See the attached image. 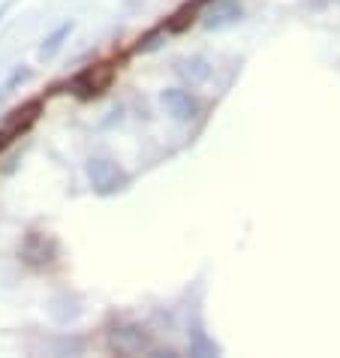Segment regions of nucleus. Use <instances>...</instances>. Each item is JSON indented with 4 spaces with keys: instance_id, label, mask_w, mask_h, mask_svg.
I'll return each mask as SVG.
<instances>
[{
    "instance_id": "6e6552de",
    "label": "nucleus",
    "mask_w": 340,
    "mask_h": 358,
    "mask_svg": "<svg viewBox=\"0 0 340 358\" xmlns=\"http://www.w3.org/2000/svg\"><path fill=\"white\" fill-rule=\"evenodd\" d=\"M31 78H34V69H31V66H18L15 73L9 76V82H6L3 87H6V91H15L18 85H27V82H31Z\"/></svg>"
},
{
    "instance_id": "f03ea898",
    "label": "nucleus",
    "mask_w": 340,
    "mask_h": 358,
    "mask_svg": "<svg viewBox=\"0 0 340 358\" xmlns=\"http://www.w3.org/2000/svg\"><path fill=\"white\" fill-rule=\"evenodd\" d=\"M108 346L118 350V352H124V355H136V352H148L154 343H151V337L145 334V328H139L133 322H124L108 334Z\"/></svg>"
},
{
    "instance_id": "423d86ee",
    "label": "nucleus",
    "mask_w": 340,
    "mask_h": 358,
    "mask_svg": "<svg viewBox=\"0 0 340 358\" xmlns=\"http://www.w3.org/2000/svg\"><path fill=\"white\" fill-rule=\"evenodd\" d=\"M241 15H244V9L238 0H214V6L205 13V27L208 31H220V27L241 22Z\"/></svg>"
},
{
    "instance_id": "39448f33",
    "label": "nucleus",
    "mask_w": 340,
    "mask_h": 358,
    "mask_svg": "<svg viewBox=\"0 0 340 358\" xmlns=\"http://www.w3.org/2000/svg\"><path fill=\"white\" fill-rule=\"evenodd\" d=\"M160 103H163V108L175 117V121H193L199 115V103L187 91H181V87H169V91H163L160 94Z\"/></svg>"
},
{
    "instance_id": "9d476101",
    "label": "nucleus",
    "mask_w": 340,
    "mask_h": 358,
    "mask_svg": "<svg viewBox=\"0 0 340 358\" xmlns=\"http://www.w3.org/2000/svg\"><path fill=\"white\" fill-rule=\"evenodd\" d=\"M6 9H9V6H0V18H3V13H6Z\"/></svg>"
},
{
    "instance_id": "0eeeda50",
    "label": "nucleus",
    "mask_w": 340,
    "mask_h": 358,
    "mask_svg": "<svg viewBox=\"0 0 340 358\" xmlns=\"http://www.w3.org/2000/svg\"><path fill=\"white\" fill-rule=\"evenodd\" d=\"M73 22H66V24H61L57 27L55 34H48L45 39H43V45H39V57H43V61H48V57H55L57 52H61V45H64V39L73 34Z\"/></svg>"
},
{
    "instance_id": "7ed1b4c3",
    "label": "nucleus",
    "mask_w": 340,
    "mask_h": 358,
    "mask_svg": "<svg viewBox=\"0 0 340 358\" xmlns=\"http://www.w3.org/2000/svg\"><path fill=\"white\" fill-rule=\"evenodd\" d=\"M108 82H112V66L99 64V66H91V69H85V73H78L73 78V85H69V91H73L78 99H94L106 91Z\"/></svg>"
},
{
    "instance_id": "1a4fd4ad",
    "label": "nucleus",
    "mask_w": 340,
    "mask_h": 358,
    "mask_svg": "<svg viewBox=\"0 0 340 358\" xmlns=\"http://www.w3.org/2000/svg\"><path fill=\"white\" fill-rule=\"evenodd\" d=\"M3 108H6V87L0 85V117H3Z\"/></svg>"
},
{
    "instance_id": "20e7f679",
    "label": "nucleus",
    "mask_w": 340,
    "mask_h": 358,
    "mask_svg": "<svg viewBox=\"0 0 340 358\" xmlns=\"http://www.w3.org/2000/svg\"><path fill=\"white\" fill-rule=\"evenodd\" d=\"M39 112H43V103H27L24 108H18L13 117H6L3 127H0V151H3L6 145H13L22 133L31 130L34 121L39 117Z\"/></svg>"
},
{
    "instance_id": "f257e3e1",
    "label": "nucleus",
    "mask_w": 340,
    "mask_h": 358,
    "mask_svg": "<svg viewBox=\"0 0 340 358\" xmlns=\"http://www.w3.org/2000/svg\"><path fill=\"white\" fill-rule=\"evenodd\" d=\"M87 178H91V187L97 196L121 193L129 184V175L115 160H108V157H91L87 160Z\"/></svg>"
}]
</instances>
